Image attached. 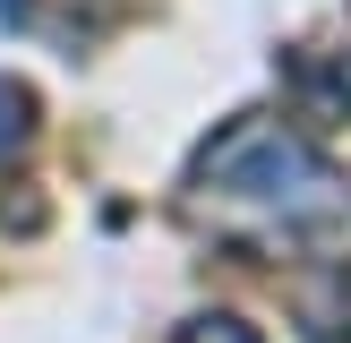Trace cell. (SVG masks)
I'll use <instances>...</instances> for the list:
<instances>
[{"mask_svg": "<svg viewBox=\"0 0 351 343\" xmlns=\"http://www.w3.org/2000/svg\"><path fill=\"white\" fill-rule=\"evenodd\" d=\"M189 180H197L206 198H232V206L274 215L291 240H343L351 232V180L274 112H240L232 129H215L197 146V172H189Z\"/></svg>", "mask_w": 351, "mask_h": 343, "instance_id": "cell-1", "label": "cell"}, {"mask_svg": "<svg viewBox=\"0 0 351 343\" xmlns=\"http://www.w3.org/2000/svg\"><path fill=\"white\" fill-rule=\"evenodd\" d=\"M34 146V86L0 78V189H9V163H26Z\"/></svg>", "mask_w": 351, "mask_h": 343, "instance_id": "cell-3", "label": "cell"}, {"mask_svg": "<svg viewBox=\"0 0 351 343\" xmlns=\"http://www.w3.org/2000/svg\"><path fill=\"white\" fill-rule=\"evenodd\" d=\"M291 78H300V103L317 120H351V51H300Z\"/></svg>", "mask_w": 351, "mask_h": 343, "instance_id": "cell-2", "label": "cell"}, {"mask_svg": "<svg viewBox=\"0 0 351 343\" xmlns=\"http://www.w3.org/2000/svg\"><path fill=\"white\" fill-rule=\"evenodd\" d=\"M171 343H266V335H257L249 318H232V309H206V318H189Z\"/></svg>", "mask_w": 351, "mask_h": 343, "instance_id": "cell-4", "label": "cell"}]
</instances>
